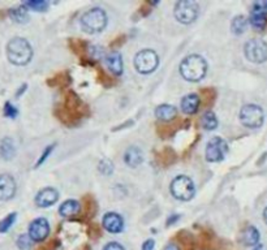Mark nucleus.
I'll return each mask as SVG.
<instances>
[{
  "label": "nucleus",
  "mask_w": 267,
  "mask_h": 250,
  "mask_svg": "<svg viewBox=\"0 0 267 250\" xmlns=\"http://www.w3.org/2000/svg\"><path fill=\"white\" fill-rule=\"evenodd\" d=\"M177 115V110L173 106L169 104H160L155 108V116L162 121H169L172 120L173 117Z\"/></svg>",
  "instance_id": "18"
},
{
  "label": "nucleus",
  "mask_w": 267,
  "mask_h": 250,
  "mask_svg": "<svg viewBox=\"0 0 267 250\" xmlns=\"http://www.w3.org/2000/svg\"><path fill=\"white\" fill-rule=\"evenodd\" d=\"M245 56L254 64H262L267 60V43L262 39H251L244 47Z\"/></svg>",
  "instance_id": "8"
},
{
  "label": "nucleus",
  "mask_w": 267,
  "mask_h": 250,
  "mask_svg": "<svg viewBox=\"0 0 267 250\" xmlns=\"http://www.w3.org/2000/svg\"><path fill=\"white\" fill-rule=\"evenodd\" d=\"M199 108V97L197 94H189L181 99V110L186 115H194Z\"/></svg>",
  "instance_id": "17"
},
{
  "label": "nucleus",
  "mask_w": 267,
  "mask_h": 250,
  "mask_svg": "<svg viewBox=\"0 0 267 250\" xmlns=\"http://www.w3.org/2000/svg\"><path fill=\"white\" fill-rule=\"evenodd\" d=\"M103 250H125V249H124L119 242H108V244L103 247Z\"/></svg>",
  "instance_id": "31"
},
{
  "label": "nucleus",
  "mask_w": 267,
  "mask_h": 250,
  "mask_svg": "<svg viewBox=\"0 0 267 250\" xmlns=\"http://www.w3.org/2000/svg\"><path fill=\"white\" fill-rule=\"evenodd\" d=\"M99 169H101V172L103 173V175H111L112 171H114V166H112V163H111L110 160L104 159L103 162H101V164H99Z\"/></svg>",
  "instance_id": "29"
},
{
  "label": "nucleus",
  "mask_w": 267,
  "mask_h": 250,
  "mask_svg": "<svg viewBox=\"0 0 267 250\" xmlns=\"http://www.w3.org/2000/svg\"><path fill=\"white\" fill-rule=\"evenodd\" d=\"M228 151V145L223 138L220 137H214L211 140L207 142V146H206V159L208 162L216 163L220 162V160L224 159L225 154Z\"/></svg>",
  "instance_id": "9"
},
{
  "label": "nucleus",
  "mask_w": 267,
  "mask_h": 250,
  "mask_svg": "<svg viewBox=\"0 0 267 250\" xmlns=\"http://www.w3.org/2000/svg\"><path fill=\"white\" fill-rule=\"evenodd\" d=\"M254 250H266V247H264L263 245H258V246L255 247V249H254Z\"/></svg>",
  "instance_id": "35"
},
{
  "label": "nucleus",
  "mask_w": 267,
  "mask_h": 250,
  "mask_svg": "<svg viewBox=\"0 0 267 250\" xmlns=\"http://www.w3.org/2000/svg\"><path fill=\"white\" fill-rule=\"evenodd\" d=\"M81 210V206L78 203L77 201L75 199H68V201H65L62 206H60V215L64 216V218H71V216H75L80 212Z\"/></svg>",
  "instance_id": "19"
},
{
  "label": "nucleus",
  "mask_w": 267,
  "mask_h": 250,
  "mask_svg": "<svg viewBox=\"0 0 267 250\" xmlns=\"http://www.w3.org/2000/svg\"><path fill=\"white\" fill-rule=\"evenodd\" d=\"M59 199V193L54 188H45L36 195V205L38 207H50Z\"/></svg>",
  "instance_id": "12"
},
{
  "label": "nucleus",
  "mask_w": 267,
  "mask_h": 250,
  "mask_svg": "<svg viewBox=\"0 0 267 250\" xmlns=\"http://www.w3.org/2000/svg\"><path fill=\"white\" fill-rule=\"evenodd\" d=\"M250 24L253 28H255V29H259L262 30L266 26L267 24V19H266V15H263V13H258V12H254V11H251L250 13Z\"/></svg>",
  "instance_id": "23"
},
{
  "label": "nucleus",
  "mask_w": 267,
  "mask_h": 250,
  "mask_svg": "<svg viewBox=\"0 0 267 250\" xmlns=\"http://www.w3.org/2000/svg\"><path fill=\"white\" fill-rule=\"evenodd\" d=\"M159 64V58L153 50H142L137 52L134 56V68L141 75H150L153 73Z\"/></svg>",
  "instance_id": "4"
},
{
  "label": "nucleus",
  "mask_w": 267,
  "mask_h": 250,
  "mask_svg": "<svg viewBox=\"0 0 267 250\" xmlns=\"http://www.w3.org/2000/svg\"><path fill=\"white\" fill-rule=\"evenodd\" d=\"M103 228L110 233H120L124 228V220L116 212H107L103 216Z\"/></svg>",
  "instance_id": "13"
},
{
  "label": "nucleus",
  "mask_w": 267,
  "mask_h": 250,
  "mask_svg": "<svg viewBox=\"0 0 267 250\" xmlns=\"http://www.w3.org/2000/svg\"><path fill=\"white\" fill-rule=\"evenodd\" d=\"M106 65L108 71L115 76H120L123 73V58L120 52L112 51L106 56Z\"/></svg>",
  "instance_id": "14"
},
{
  "label": "nucleus",
  "mask_w": 267,
  "mask_h": 250,
  "mask_svg": "<svg viewBox=\"0 0 267 250\" xmlns=\"http://www.w3.org/2000/svg\"><path fill=\"white\" fill-rule=\"evenodd\" d=\"M28 234L34 242H41V241L46 240L50 234L49 221L45 218H38L33 220L29 225V233Z\"/></svg>",
  "instance_id": "10"
},
{
  "label": "nucleus",
  "mask_w": 267,
  "mask_h": 250,
  "mask_svg": "<svg viewBox=\"0 0 267 250\" xmlns=\"http://www.w3.org/2000/svg\"><path fill=\"white\" fill-rule=\"evenodd\" d=\"M16 216H17L16 212H12V214L7 215L3 220H0V233H6V232H8V229L12 227L15 220H16Z\"/></svg>",
  "instance_id": "26"
},
{
  "label": "nucleus",
  "mask_w": 267,
  "mask_h": 250,
  "mask_svg": "<svg viewBox=\"0 0 267 250\" xmlns=\"http://www.w3.org/2000/svg\"><path fill=\"white\" fill-rule=\"evenodd\" d=\"M24 6L33 11H37V12H43L49 8V3L45 0H30V2H26Z\"/></svg>",
  "instance_id": "25"
},
{
  "label": "nucleus",
  "mask_w": 267,
  "mask_h": 250,
  "mask_svg": "<svg viewBox=\"0 0 267 250\" xmlns=\"http://www.w3.org/2000/svg\"><path fill=\"white\" fill-rule=\"evenodd\" d=\"M247 26V20L245 16H237L234 17L233 21H232L231 29L234 34H242V33L246 30Z\"/></svg>",
  "instance_id": "24"
},
{
  "label": "nucleus",
  "mask_w": 267,
  "mask_h": 250,
  "mask_svg": "<svg viewBox=\"0 0 267 250\" xmlns=\"http://www.w3.org/2000/svg\"><path fill=\"white\" fill-rule=\"evenodd\" d=\"M16 154V146L11 138H4L0 142V156L6 160L12 159Z\"/></svg>",
  "instance_id": "20"
},
{
  "label": "nucleus",
  "mask_w": 267,
  "mask_h": 250,
  "mask_svg": "<svg viewBox=\"0 0 267 250\" xmlns=\"http://www.w3.org/2000/svg\"><path fill=\"white\" fill-rule=\"evenodd\" d=\"M107 25V15L101 8H93L85 12L81 17V28L89 34L103 32Z\"/></svg>",
  "instance_id": "3"
},
{
  "label": "nucleus",
  "mask_w": 267,
  "mask_h": 250,
  "mask_svg": "<svg viewBox=\"0 0 267 250\" xmlns=\"http://www.w3.org/2000/svg\"><path fill=\"white\" fill-rule=\"evenodd\" d=\"M7 56L12 64L26 65L33 58V49L25 38H12L7 45Z\"/></svg>",
  "instance_id": "1"
},
{
  "label": "nucleus",
  "mask_w": 267,
  "mask_h": 250,
  "mask_svg": "<svg viewBox=\"0 0 267 250\" xmlns=\"http://www.w3.org/2000/svg\"><path fill=\"white\" fill-rule=\"evenodd\" d=\"M251 11L258 13H263L267 16V0H260V2H255L253 4V8Z\"/></svg>",
  "instance_id": "28"
},
{
  "label": "nucleus",
  "mask_w": 267,
  "mask_h": 250,
  "mask_svg": "<svg viewBox=\"0 0 267 250\" xmlns=\"http://www.w3.org/2000/svg\"><path fill=\"white\" fill-rule=\"evenodd\" d=\"M263 219H264V221L267 223V207L264 208V211H263Z\"/></svg>",
  "instance_id": "36"
},
{
  "label": "nucleus",
  "mask_w": 267,
  "mask_h": 250,
  "mask_svg": "<svg viewBox=\"0 0 267 250\" xmlns=\"http://www.w3.org/2000/svg\"><path fill=\"white\" fill-rule=\"evenodd\" d=\"M201 125L206 130L216 129V127H218V119H216L214 112H211V111L205 112L203 116L201 117Z\"/></svg>",
  "instance_id": "22"
},
{
  "label": "nucleus",
  "mask_w": 267,
  "mask_h": 250,
  "mask_svg": "<svg viewBox=\"0 0 267 250\" xmlns=\"http://www.w3.org/2000/svg\"><path fill=\"white\" fill-rule=\"evenodd\" d=\"M33 240L30 238L29 234H21L17 240V246L21 250H32Z\"/></svg>",
  "instance_id": "27"
},
{
  "label": "nucleus",
  "mask_w": 267,
  "mask_h": 250,
  "mask_svg": "<svg viewBox=\"0 0 267 250\" xmlns=\"http://www.w3.org/2000/svg\"><path fill=\"white\" fill-rule=\"evenodd\" d=\"M4 115H6L7 117H12V119H15V117L17 116V110L13 107L10 102H7V103L4 104Z\"/></svg>",
  "instance_id": "30"
},
{
  "label": "nucleus",
  "mask_w": 267,
  "mask_h": 250,
  "mask_svg": "<svg viewBox=\"0 0 267 250\" xmlns=\"http://www.w3.org/2000/svg\"><path fill=\"white\" fill-rule=\"evenodd\" d=\"M155 247V241L153 238H149L142 244V250H154Z\"/></svg>",
  "instance_id": "32"
},
{
  "label": "nucleus",
  "mask_w": 267,
  "mask_h": 250,
  "mask_svg": "<svg viewBox=\"0 0 267 250\" xmlns=\"http://www.w3.org/2000/svg\"><path fill=\"white\" fill-rule=\"evenodd\" d=\"M164 250H180V249L176 244H168L166 247H164Z\"/></svg>",
  "instance_id": "34"
},
{
  "label": "nucleus",
  "mask_w": 267,
  "mask_h": 250,
  "mask_svg": "<svg viewBox=\"0 0 267 250\" xmlns=\"http://www.w3.org/2000/svg\"><path fill=\"white\" fill-rule=\"evenodd\" d=\"M124 162H125L127 166L132 167V168L140 166L141 163L143 162V154L141 149L134 146H130L129 149H127V151L124 154Z\"/></svg>",
  "instance_id": "16"
},
{
  "label": "nucleus",
  "mask_w": 267,
  "mask_h": 250,
  "mask_svg": "<svg viewBox=\"0 0 267 250\" xmlns=\"http://www.w3.org/2000/svg\"><path fill=\"white\" fill-rule=\"evenodd\" d=\"M199 13V6L192 0H180L179 3H176L175 19L180 24H192L194 23Z\"/></svg>",
  "instance_id": "5"
},
{
  "label": "nucleus",
  "mask_w": 267,
  "mask_h": 250,
  "mask_svg": "<svg viewBox=\"0 0 267 250\" xmlns=\"http://www.w3.org/2000/svg\"><path fill=\"white\" fill-rule=\"evenodd\" d=\"M240 121L242 125L251 129L262 127L264 121L263 110L257 104H246L240 111Z\"/></svg>",
  "instance_id": "6"
},
{
  "label": "nucleus",
  "mask_w": 267,
  "mask_h": 250,
  "mask_svg": "<svg viewBox=\"0 0 267 250\" xmlns=\"http://www.w3.org/2000/svg\"><path fill=\"white\" fill-rule=\"evenodd\" d=\"M10 16L13 21L16 23L24 24L29 20V16H28V8L25 6H20L16 7V8H12L10 10Z\"/></svg>",
  "instance_id": "21"
},
{
  "label": "nucleus",
  "mask_w": 267,
  "mask_h": 250,
  "mask_svg": "<svg viewBox=\"0 0 267 250\" xmlns=\"http://www.w3.org/2000/svg\"><path fill=\"white\" fill-rule=\"evenodd\" d=\"M16 194V181L11 175H0V201H10Z\"/></svg>",
  "instance_id": "11"
},
{
  "label": "nucleus",
  "mask_w": 267,
  "mask_h": 250,
  "mask_svg": "<svg viewBox=\"0 0 267 250\" xmlns=\"http://www.w3.org/2000/svg\"><path fill=\"white\" fill-rule=\"evenodd\" d=\"M52 149H54V147H52V146L47 147V150H46V151H45V154H43V156H42V158H41V159H39V162L37 163V166H39V164H41V163H43V160H45L46 158H47V155H49V154L51 153V151H52Z\"/></svg>",
  "instance_id": "33"
},
{
  "label": "nucleus",
  "mask_w": 267,
  "mask_h": 250,
  "mask_svg": "<svg viewBox=\"0 0 267 250\" xmlns=\"http://www.w3.org/2000/svg\"><path fill=\"white\" fill-rule=\"evenodd\" d=\"M207 72V63L202 56L189 55L180 64V73L186 81H201Z\"/></svg>",
  "instance_id": "2"
},
{
  "label": "nucleus",
  "mask_w": 267,
  "mask_h": 250,
  "mask_svg": "<svg viewBox=\"0 0 267 250\" xmlns=\"http://www.w3.org/2000/svg\"><path fill=\"white\" fill-rule=\"evenodd\" d=\"M171 193L175 198L180 201H189L194 197V182L188 176H177L171 182Z\"/></svg>",
  "instance_id": "7"
},
{
  "label": "nucleus",
  "mask_w": 267,
  "mask_h": 250,
  "mask_svg": "<svg viewBox=\"0 0 267 250\" xmlns=\"http://www.w3.org/2000/svg\"><path fill=\"white\" fill-rule=\"evenodd\" d=\"M260 234L258 232V229L253 225H249L245 229H242L240 234V241L245 246H254L259 242Z\"/></svg>",
  "instance_id": "15"
}]
</instances>
